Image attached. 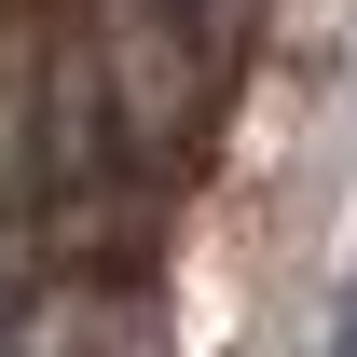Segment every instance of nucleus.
Instances as JSON below:
<instances>
[{"label": "nucleus", "instance_id": "nucleus-1", "mask_svg": "<svg viewBox=\"0 0 357 357\" xmlns=\"http://www.w3.org/2000/svg\"><path fill=\"white\" fill-rule=\"evenodd\" d=\"M330 357H357V289H344V330H330Z\"/></svg>", "mask_w": 357, "mask_h": 357}]
</instances>
